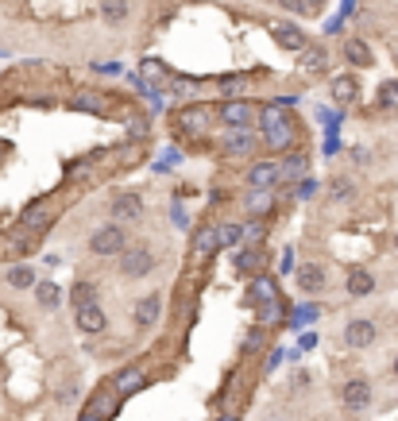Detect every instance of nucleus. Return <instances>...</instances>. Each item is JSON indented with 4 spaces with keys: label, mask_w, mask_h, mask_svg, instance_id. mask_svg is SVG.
Returning a JSON list of instances; mask_svg holds the SVG:
<instances>
[{
    "label": "nucleus",
    "mask_w": 398,
    "mask_h": 421,
    "mask_svg": "<svg viewBox=\"0 0 398 421\" xmlns=\"http://www.w3.org/2000/svg\"><path fill=\"white\" fill-rule=\"evenodd\" d=\"M259 128H263V143L271 147L275 155L290 151V143H294V117H286L279 105H267V109L259 112Z\"/></svg>",
    "instance_id": "1"
},
{
    "label": "nucleus",
    "mask_w": 398,
    "mask_h": 421,
    "mask_svg": "<svg viewBox=\"0 0 398 421\" xmlns=\"http://www.w3.org/2000/svg\"><path fill=\"white\" fill-rule=\"evenodd\" d=\"M155 271V251L151 247H124L120 251V275L124 278H147Z\"/></svg>",
    "instance_id": "2"
},
{
    "label": "nucleus",
    "mask_w": 398,
    "mask_h": 421,
    "mask_svg": "<svg viewBox=\"0 0 398 421\" xmlns=\"http://www.w3.org/2000/svg\"><path fill=\"white\" fill-rule=\"evenodd\" d=\"M54 205L51 201H35V205H28V209H23V217H20V228H16V232H31V236H43L47 228L54 225Z\"/></svg>",
    "instance_id": "3"
},
{
    "label": "nucleus",
    "mask_w": 398,
    "mask_h": 421,
    "mask_svg": "<svg viewBox=\"0 0 398 421\" xmlns=\"http://www.w3.org/2000/svg\"><path fill=\"white\" fill-rule=\"evenodd\" d=\"M124 244H128V236H124L120 225H105V228H97V232L89 236V251L93 255H120Z\"/></svg>",
    "instance_id": "4"
},
{
    "label": "nucleus",
    "mask_w": 398,
    "mask_h": 421,
    "mask_svg": "<svg viewBox=\"0 0 398 421\" xmlns=\"http://www.w3.org/2000/svg\"><path fill=\"white\" fill-rule=\"evenodd\" d=\"M279 182H283V162H275V159H259L247 170V186L252 189H275Z\"/></svg>",
    "instance_id": "5"
},
{
    "label": "nucleus",
    "mask_w": 398,
    "mask_h": 421,
    "mask_svg": "<svg viewBox=\"0 0 398 421\" xmlns=\"http://www.w3.org/2000/svg\"><path fill=\"white\" fill-rule=\"evenodd\" d=\"M221 120H225L228 128H252V124L259 120V109H255L252 101H236V97H232V101L221 105Z\"/></svg>",
    "instance_id": "6"
},
{
    "label": "nucleus",
    "mask_w": 398,
    "mask_h": 421,
    "mask_svg": "<svg viewBox=\"0 0 398 421\" xmlns=\"http://www.w3.org/2000/svg\"><path fill=\"white\" fill-rule=\"evenodd\" d=\"M112 386H116V394H120V398H131V394H139L147 386V371L139 367V363H128V367H120L112 375Z\"/></svg>",
    "instance_id": "7"
},
{
    "label": "nucleus",
    "mask_w": 398,
    "mask_h": 421,
    "mask_svg": "<svg viewBox=\"0 0 398 421\" xmlns=\"http://www.w3.org/2000/svg\"><path fill=\"white\" fill-rule=\"evenodd\" d=\"M279 298V283H275V275H252L247 278V302L252 305H267V302H275Z\"/></svg>",
    "instance_id": "8"
},
{
    "label": "nucleus",
    "mask_w": 398,
    "mask_h": 421,
    "mask_svg": "<svg viewBox=\"0 0 398 421\" xmlns=\"http://www.w3.org/2000/svg\"><path fill=\"white\" fill-rule=\"evenodd\" d=\"M341 402H344V410H363L371 402V383L368 379H348L341 386Z\"/></svg>",
    "instance_id": "9"
},
{
    "label": "nucleus",
    "mask_w": 398,
    "mask_h": 421,
    "mask_svg": "<svg viewBox=\"0 0 398 421\" xmlns=\"http://www.w3.org/2000/svg\"><path fill=\"white\" fill-rule=\"evenodd\" d=\"M294 278H298V290L302 294H321L325 290V267H321V263H302Z\"/></svg>",
    "instance_id": "10"
},
{
    "label": "nucleus",
    "mask_w": 398,
    "mask_h": 421,
    "mask_svg": "<svg viewBox=\"0 0 398 421\" xmlns=\"http://www.w3.org/2000/svg\"><path fill=\"white\" fill-rule=\"evenodd\" d=\"M112 213H116V220H139L144 217V197L124 189V194L112 197Z\"/></svg>",
    "instance_id": "11"
},
{
    "label": "nucleus",
    "mask_w": 398,
    "mask_h": 421,
    "mask_svg": "<svg viewBox=\"0 0 398 421\" xmlns=\"http://www.w3.org/2000/svg\"><path fill=\"white\" fill-rule=\"evenodd\" d=\"M271 35H275V43L283 47V51H305V31L298 28V23H275Z\"/></svg>",
    "instance_id": "12"
},
{
    "label": "nucleus",
    "mask_w": 398,
    "mask_h": 421,
    "mask_svg": "<svg viewBox=\"0 0 398 421\" xmlns=\"http://www.w3.org/2000/svg\"><path fill=\"white\" fill-rule=\"evenodd\" d=\"M371 340H375V325H371V321H363V317L348 321V328H344V344H348V348H368Z\"/></svg>",
    "instance_id": "13"
},
{
    "label": "nucleus",
    "mask_w": 398,
    "mask_h": 421,
    "mask_svg": "<svg viewBox=\"0 0 398 421\" xmlns=\"http://www.w3.org/2000/svg\"><path fill=\"white\" fill-rule=\"evenodd\" d=\"M78 328L86 336H97V333L109 328V317L101 313V305H81V309H78Z\"/></svg>",
    "instance_id": "14"
},
{
    "label": "nucleus",
    "mask_w": 398,
    "mask_h": 421,
    "mask_svg": "<svg viewBox=\"0 0 398 421\" xmlns=\"http://www.w3.org/2000/svg\"><path fill=\"white\" fill-rule=\"evenodd\" d=\"M159 313H163V298H159V294H147V298L136 302L131 317H136L139 328H147V325H155V321H159Z\"/></svg>",
    "instance_id": "15"
},
{
    "label": "nucleus",
    "mask_w": 398,
    "mask_h": 421,
    "mask_svg": "<svg viewBox=\"0 0 398 421\" xmlns=\"http://www.w3.org/2000/svg\"><path fill=\"white\" fill-rule=\"evenodd\" d=\"M232 263H236V275L252 278V275H259V271H263V263H267V259H263L259 247H236V259H232Z\"/></svg>",
    "instance_id": "16"
},
{
    "label": "nucleus",
    "mask_w": 398,
    "mask_h": 421,
    "mask_svg": "<svg viewBox=\"0 0 398 421\" xmlns=\"http://www.w3.org/2000/svg\"><path fill=\"white\" fill-rule=\"evenodd\" d=\"M356 93H360V81H356L352 73H336L333 78V101L341 105V109H348V105L356 101Z\"/></svg>",
    "instance_id": "17"
},
{
    "label": "nucleus",
    "mask_w": 398,
    "mask_h": 421,
    "mask_svg": "<svg viewBox=\"0 0 398 421\" xmlns=\"http://www.w3.org/2000/svg\"><path fill=\"white\" fill-rule=\"evenodd\" d=\"M255 151V136L247 128H232L225 136V155H252Z\"/></svg>",
    "instance_id": "18"
},
{
    "label": "nucleus",
    "mask_w": 398,
    "mask_h": 421,
    "mask_svg": "<svg viewBox=\"0 0 398 421\" xmlns=\"http://www.w3.org/2000/svg\"><path fill=\"white\" fill-rule=\"evenodd\" d=\"M341 54H344L348 66H363V70L375 62V59H371V47L363 43V39H344V51H341Z\"/></svg>",
    "instance_id": "19"
},
{
    "label": "nucleus",
    "mask_w": 398,
    "mask_h": 421,
    "mask_svg": "<svg viewBox=\"0 0 398 421\" xmlns=\"http://www.w3.org/2000/svg\"><path fill=\"white\" fill-rule=\"evenodd\" d=\"M217 247L221 244H217V228H213V225H205V228H197V232H194V255H197V259H209Z\"/></svg>",
    "instance_id": "20"
},
{
    "label": "nucleus",
    "mask_w": 398,
    "mask_h": 421,
    "mask_svg": "<svg viewBox=\"0 0 398 421\" xmlns=\"http://www.w3.org/2000/svg\"><path fill=\"white\" fill-rule=\"evenodd\" d=\"M209 117H213L209 105H189V109H182V112H178V124H182L186 131H201Z\"/></svg>",
    "instance_id": "21"
},
{
    "label": "nucleus",
    "mask_w": 398,
    "mask_h": 421,
    "mask_svg": "<svg viewBox=\"0 0 398 421\" xmlns=\"http://www.w3.org/2000/svg\"><path fill=\"white\" fill-rule=\"evenodd\" d=\"M31 290H35V302L43 305V309H58V302H62V290H58V283H51V278L35 283Z\"/></svg>",
    "instance_id": "22"
},
{
    "label": "nucleus",
    "mask_w": 398,
    "mask_h": 421,
    "mask_svg": "<svg viewBox=\"0 0 398 421\" xmlns=\"http://www.w3.org/2000/svg\"><path fill=\"white\" fill-rule=\"evenodd\" d=\"M371 290H375V275H371V271H352V275H348V294H352V298H368Z\"/></svg>",
    "instance_id": "23"
},
{
    "label": "nucleus",
    "mask_w": 398,
    "mask_h": 421,
    "mask_svg": "<svg viewBox=\"0 0 398 421\" xmlns=\"http://www.w3.org/2000/svg\"><path fill=\"white\" fill-rule=\"evenodd\" d=\"M271 209H275V194H271V189H252V197H247V213L263 220Z\"/></svg>",
    "instance_id": "24"
},
{
    "label": "nucleus",
    "mask_w": 398,
    "mask_h": 421,
    "mask_svg": "<svg viewBox=\"0 0 398 421\" xmlns=\"http://www.w3.org/2000/svg\"><path fill=\"white\" fill-rule=\"evenodd\" d=\"M39 278H35V271L28 267V263H16V267H8V286H16V290H31Z\"/></svg>",
    "instance_id": "25"
},
{
    "label": "nucleus",
    "mask_w": 398,
    "mask_h": 421,
    "mask_svg": "<svg viewBox=\"0 0 398 421\" xmlns=\"http://www.w3.org/2000/svg\"><path fill=\"white\" fill-rule=\"evenodd\" d=\"M70 105H74L78 112H93V117H105V112H109V105H105L101 93H81V97H74Z\"/></svg>",
    "instance_id": "26"
},
{
    "label": "nucleus",
    "mask_w": 398,
    "mask_h": 421,
    "mask_svg": "<svg viewBox=\"0 0 398 421\" xmlns=\"http://www.w3.org/2000/svg\"><path fill=\"white\" fill-rule=\"evenodd\" d=\"M101 16H105V23H124L128 20V0H101Z\"/></svg>",
    "instance_id": "27"
},
{
    "label": "nucleus",
    "mask_w": 398,
    "mask_h": 421,
    "mask_svg": "<svg viewBox=\"0 0 398 421\" xmlns=\"http://www.w3.org/2000/svg\"><path fill=\"white\" fill-rule=\"evenodd\" d=\"M70 302H74V309H81V305H97V286L93 283H74Z\"/></svg>",
    "instance_id": "28"
},
{
    "label": "nucleus",
    "mask_w": 398,
    "mask_h": 421,
    "mask_svg": "<svg viewBox=\"0 0 398 421\" xmlns=\"http://www.w3.org/2000/svg\"><path fill=\"white\" fill-rule=\"evenodd\" d=\"M217 244L221 247H240L244 244V225H221L217 228Z\"/></svg>",
    "instance_id": "29"
},
{
    "label": "nucleus",
    "mask_w": 398,
    "mask_h": 421,
    "mask_svg": "<svg viewBox=\"0 0 398 421\" xmlns=\"http://www.w3.org/2000/svg\"><path fill=\"white\" fill-rule=\"evenodd\" d=\"M89 414H97L101 421H109L116 414V398H109V394H93V402H89Z\"/></svg>",
    "instance_id": "30"
},
{
    "label": "nucleus",
    "mask_w": 398,
    "mask_h": 421,
    "mask_svg": "<svg viewBox=\"0 0 398 421\" xmlns=\"http://www.w3.org/2000/svg\"><path fill=\"white\" fill-rule=\"evenodd\" d=\"M263 236H267L263 220H259V217H252V220L244 225V244H240V247H259V240H263Z\"/></svg>",
    "instance_id": "31"
},
{
    "label": "nucleus",
    "mask_w": 398,
    "mask_h": 421,
    "mask_svg": "<svg viewBox=\"0 0 398 421\" xmlns=\"http://www.w3.org/2000/svg\"><path fill=\"white\" fill-rule=\"evenodd\" d=\"M139 73H144L147 81H163V78H170L167 62H159V59H144V66H139Z\"/></svg>",
    "instance_id": "32"
},
{
    "label": "nucleus",
    "mask_w": 398,
    "mask_h": 421,
    "mask_svg": "<svg viewBox=\"0 0 398 421\" xmlns=\"http://www.w3.org/2000/svg\"><path fill=\"white\" fill-rule=\"evenodd\" d=\"M375 105H379V109H394V105H398V81H383V85H379V97H375Z\"/></svg>",
    "instance_id": "33"
},
{
    "label": "nucleus",
    "mask_w": 398,
    "mask_h": 421,
    "mask_svg": "<svg viewBox=\"0 0 398 421\" xmlns=\"http://www.w3.org/2000/svg\"><path fill=\"white\" fill-rule=\"evenodd\" d=\"M329 194H333V201H348V197L356 194L352 178H333V186H329Z\"/></svg>",
    "instance_id": "34"
},
{
    "label": "nucleus",
    "mask_w": 398,
    "mask_h": 421,
    "mask_svg": "<svg viewBox=\"0 0 398 421\" xmlns=\"http://www.w3.org/2000/svg\"><path fill=\"white\" fill-rule=\"evenodd\" d=\"M263 340H267V333H263V328H252V333H247V340H244V348H240V356H252V352H259Z\"/></svg>",
    "instance_id": "35"
},
{
    "label": "nucleus",
    "mask_w": 398,
    "mask_h": 421,
    "mask_svg": "<svg viewBox=\"0 0 398 421\" xmlns=\"http://www.w3.org/2000/svg\"><path fill=\"white\" fill-rule=\"evenodd\" d=\"M283 298H275V302H267V305H263V313H259V317L263 321H283Z\"/></svg>",
    "instance_id": "36"
},
{
    "label": "nucleus",
    "mask_w": 398,
    "mask_h": 421,
    "mask_svg": "<svg viewBox=\"0 0 398 421\" xmlns=\"http://www.w3.org/2000/svg\"><path fill=\"white\" fill-rule=\"evenodd\" d=\"M305 66H310L313 73H317V70H325V51H317V47H310V51H305Z\"/></svg>",
    "instance_id": "37"
},
{
    "label": "nucleus",
    "mask_w": 398,
    "mask_h": 421,
    "mask_svg": "<svg viewBox=\"0 0 398 421\" xmlns=\"http://www.w3.org/2000/svg\"><path fill=\"white\" fill-rule=\"evenodd\" d=\"M302 170H305V155H290L286 167H283V178L286 174H302Z\"/></svg>",
    "instance_id": "38"
},
{
    "label": "nucleus",
    "mask_w": 398,
    "mask_h": 421,
    "mask_svg": "<svg viewBox=\"0 0 398 421\" xmlns=\"http://www.w3.org/2000/svg\"><path fill=\"white\" fill-rule=\"evenodd\" d=\"M170 220H174V225H178V228H186V225H189L186 209H182V205H178V201H174V213H170Z\"/></svg>",
    "instance_id": "39"
},
{
    "label": "nucleus",
    "mask_w": 398,
    "mask_h": 421,
    "mask_svg": "<svg viewBox=\"0 0 398 421\" xmlns=\"http://www.w3.org/2000/svg\"><path fill=\"white\" fill-rule=\"evenodd\" d=\"M128 131H131V139H139V136L147 131V124H144V120H131V128H128Z\"/></svg>",
    "instance_id": "40"
},
{
    "label": "nucleus",
    "mask_w": 398,
    "mask_h": 421,
    "mask_svg": "<svg viewBox=\"0 0 398 421\" xmlns=\"http://www.w3.org/2000/svg\"><path fill=\"white\" fill-rule=\"evenodd\" d=\"M78 421H101V417H97V414H89V410H86V414H81Z\"/></svg>",
    "instance_id": "41"
},
{
    "label": "nucleus",
    "mask_w": 398,
    "mask_h": 421,
    "mask_svg": "<svg viewBox=\"0 0 398 421\" xmlns=\"http://www.w3.org/2000/svg\"><path fill=\"white\" fill-rule=\"evenodd\" d=\"M221 421H240V417H236V414H225V417H221Z\"/></svg>",
    "instance_id": "42"
},
{
    "label": "nucleus",
    "mask_w": 398,
    "mask_h": 421,
    "mask_svg": "<svg viewBox=\"0 0 398 421\" xmlns=\"http://www.w3.org/2000/svg\"><path fill=\"white\" fill-rule=\"evenodd\" d=\"M394 375H398V356H394Z\"/></svg>",
    "instance_id": "43"
},
{
    "label": "nucleus",
    "mask_w": 398,
    "mask_h": 421,
    "mask_svg": "<svg viewBox=\"0 0 398 421\" xmlns=\"http://www.w3.org/2000/svg\"><path fill=\"white\" fill-rule=\"evenodd\" d=\"M0 155H4V143H0Z\"/></svg>",
    "instance_id": "44"
},
{
    "label": "nucleus",
    "mask_w": 398,
    "mask_h": 421,
    "mask_svg": "<svg viewBox=\"0 0 398 421\" xmlns=\"http://www.w3.org/2000/svg\"><path fill=\"white\" fill-rule=\"evenodd\" d=\"M310 4H321V0H310Z\"/></svg>",
    "instance_id": "45"
},
{
    "label": "nucleus",
    "mask_w": 398,
    "mask_h": 421,
    "mask_svg": "<svg viewBox=\"0 0 398 421\" xmlns=\"http://www.w3.org/2000/svg\"><path fill=\"white\" fill-rule=\"evenodd\" d=\"M394 247H398V236H394Z\"/></svg>",
    "instance_id": "46"
}]
</instances>
